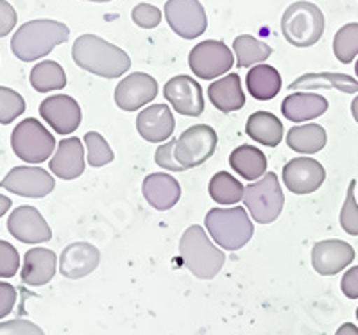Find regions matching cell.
Wrapping results in <instances>:
<instances>
[{
  "label": "cell",
  "mask_w": 358,
  "mask_h": 335,
  "mask_svg": "<svg viewBox=\"0 0 358 335\" xmlns=\"http://www.w3.org/2000/svg\"><path fill=\"white\" fill-rule=\"evenodd\" d=\"M204 226L213 242L226 251L242 250L255 235V224L248 210L238 205L231 208H212L204 217Z\"/></svg>",
  "instance_id": "277c9868"
},
{
  "label": "cell",
  "mask_w": 358,
  "mask_h": 335,
  "mask_svg": "<svg viewBox=\"0 0 358 335\" xmlns=\"http://www.w3.org/2000/svg\"><path fill=\"white\" fill-rule=\"evenodd\" d=\"M357 319H358V308H357Z\"/></svg>",
  "instance_id": "681fc988"
},
{
  "label": "cell",
  "mask_w": 358,
  "mask_h": 335,
  "mask_svg": "<svg viewBox=\"0 0 358 335\" xmlns=\"http://www.w3.org/2000/svg\"><path fill=\"white\" fill-rule=\"evenodd\" d=\"M158 95V81L145 72H133L115 88V104L122 111L142 110Z\"/></svg>",
  "instance_id": "9a60e30c"
},
{
  "label": "cell",
  "mask_w": 358,
  "mask_h": 335,
  "mask_svg": "<svg viewBox=\"0 0 358 335\" xmlns=\"http://www.w3.org/2000/svg\"><path fill=\"white\" fill-rule=\"evenodd\" d=\"M131 18L138 27L142 29H155L162 24V11L152 4H142L134 6L131 11Z\"/></svg>",
  "instance_id": "74e56055"
},
{
  "label": "cell",
  "mask_w": 358,
  "mask_h": 335,
  "mask_svg": "<svg viewBox=\"0 0 358 335\" xmlns=\"http://www.w3.org/2000/svg\"><path fill=\"white\" fill-rule=\"evenodd\" d=\"M217 142H219L217 131L212 126L196 124L185 129L176 140V159L185 171L201 167L215 155Z\"/></svg>",
  "instance_id": "ba28073f"
},
{
  "label": "cell",
  "mask_w": 358,
  "mask_h": 335,
  "mask_svg": "<svg viewBox=\"0 0 358 335\" xmlns=\"http://www.w3.org/2000/svg\"><path fill=\"white\" fill-rule=\"evenodd\" d=\"M86 2H97V4H104V2H111V0H86Z\"/></svg>",
  "instance_id": "7dc6e473"
},
{
  "label": "cell",
  "mask_w": 358,
  "mask_h": 335,
  "mask_svg": "<svg viewBox=\"0 0 358 335\" xmlns=\"http://www.w3.org/2000/svg\"><path fill=\"white\" fill-rule=\"evenodd\" d=\"M8 231L13 238L24 244H43L52 238V229L47 224L40 210L22 205L13 210L8 219Z\"/></svg>",
  "instance_id": "2e32d148"
},
{
  "label": "cell",
  "mask_w": 358,
  "mask_h": 335,
  "mask_svg": "<svg viewBox=\"0 0 358 335\" xmlns=\"http://www.w3.org/2000/svg\"><path fill=\"white\" fill-rule=\"evenodd\" d=\"M176 140H169V142L162 143L155 152V162L158 167H162L163 171L171 172H183L185 169L179 165V162L176 159Z\"/></svg>",
  "instance_id": "f35d334b"
},
{
  "label": "cell",
  "mask_w": 358,
  "mask_h": 335,
  "mask_svg": "<svg viewBox=\"0 0 358 335\" xmlns=\"http://www.w3.org/2000/svg\"><path fill=\"white\" fill-rule=\"evenodd\" d=\"M165 20L179 38L194 40L204 34L208 17L199 0H167Z\"/></svg>",
  "instance_id": "30bf717a"
},
{
  "label": "cell",
  "mask_w": 358,
  "mask_h": 335,
  "mask_svg": "<svg viewBox=\"0 0 358 335\" xmlns=\"http://www.w3.org/2000/svg\"><path fill=\"white\" fill-rule=\"evenodd\" d=\"M334 54L342 65H350L358 56V24L342 25L334 38Z\"/></svg>",
  "instance_id": "d6a6232c"
},
{
  "label": "cell",
  "mask_w": 358,
  "mask_h": 335,
  "mask_svg": "<svg viewBox=\"0 0 358 335\" xmlns=\"http://www.w3.org/2000/svg\"><path fill=\"white\" fill-rule=\"evenodd\" d=\"M13 152L25 164H43L56 149V138L36 119H24L11 133Z\"/></svg>",
  "instance_id": "52a82bcc"
},
{
  "label": "cell",
  "mask_w": 358,
  "mask_h": 335,
  "mask_svg": "<svg viewBox=\"0 0 358 335\" xmlns=\"http://www.w3.org/2000/svg\"><path fill=\"white\" fill-rule=\"evenodd\" d=\"M179 257L183 266L199 280H213L222 269L226 255L219 250L201 226L194 224L179 241Z\"/></svg>",
  "instance_id": "3957f363"
},
{
  "label": "cell",
  "mask_w": 358,
  "mask_h": 335,
  "mask_svg": "<svg viewBox=\"0 0 358 335\" xmlns=\"http://www.w3.org/2000/svg\"><path fill=\"white\" fill-rule=\"evenodd\" d=\"M235 65V54L224 41L204 40L188 54V66L194 76L204 81L222 78Z\"/></svg>",
  "instance_id": "9c48e42d"
},
{
  "label": "cell",
  "mask_w": 358,
  "mask_h": 335,
  "mask_svg": "<svg viewBox=\"0 0 358 335\" xmlns=\"http://www.w3.org/2000/svg\"><path fill=\"white\" fill-rule=\"evenodd\" d=\"M244 206L257 224H271L280 217L285 205V196L276 172H267L258 181H252L244 190Z\"/></svg>",
  "instance_id": "8992f818"
},
{
  "label": "cell",
  "mask_w": 358,
  "mask_h": 335,
  "mask_svg": "<svg viewBox=\"0 0 358 335\" xmlns=\"http://www.w3.org/2000/svg\"><path fill=\"white\" fill-rule=\"evenodd\" d=\"M85 145H86V155H88V164L90 167L101 169L104 165L111 164L115 159L113 149L110 148V143L106 138L97 133V131H88L85 135Z\"/></svg>",
  "instance_id": "836d02e7"
},
{
  "label": "cell",
  "mask_w": 358,
  "mask_h": 335,
  "mask_svg": "<svg viewBox=\"0 0 358 335\" xmlns=\"http://www.w3.org/2000/svg\"><path fill=\"white\" fill-rule=\"evenodd\" d=\"M208 99L222 113H233L245 106V95L238 74H228L219 78L208 86Z\"/></svg>",
  "instance_id": "cb8c5ba5"
},
{
  "label": "cell",
  "mask_w": 358,
  "mask_h": 335,
  "mask_svg": "<svg viewBox=\"0 0 358 335\" xmlns=\"http://www.w3.org/2000/svg\"><path fill=\"white\" fill-rule=\"evenodd\" d=\"M11 208V199L8 196H0V217H4Z\"/></svg>",
  "instance_id": "f6af8a7d"
},
{
  "label": "cell",
  "mask_w": 358,
  "mask_h": 335,
  "mask_svg": "<svg viewBox=\"0 0 358 335\" xmlns=\"http://www.w3.org/2000/svg\"><path fill=\"white\" fill-rule=\"evenodd\" d=\"M176 129V119L167 104H151L136 117V131L145 142L165 143Z\"/></svg>",
  "instance_id": "ac0fdd59"
},
{
  "label": "cell",
  "mask_w": 358,
  "mask_h": 335,
  "mask_svg": "<svg viewBox=\"0 0 358 335\" xmlns=\"http://www.w3.org/2000/svg\"><path fill=\"white\" fill-rule=\"evenodd\" d=\"M351 115H353L355 122L358 124V95L353 99V103H351Z\"/></svg>",
  "instance_id": "bcb514c9"
},
{
  "label": "cell",
  "mask_w": 358,
  "mask_h": 335,
  "mask_svg": "<svg viewBox=\"0 0 358 335\" xmlns=\"http://www.w3.org/2000/svg\"><path fill=\"white\" fill-rule=\"evenodd\" d=\"M56 187V181L41 167H15L6 174V178L0 181V188H6L8 192L17 194L22 197H33L41 199L49 196Z\"/></svg>",
  "instance_id": "8fae6325"
},
{
  "label": "cell",
  "mask_w": 358,
  "mask_h": 335,
  "mask_svg": "<svg viewBox=\"0 0 358 335\" xmlns=\"http://www.w3.org/2000/svg\"><path fill=\"white\" fill-rule=\"evenodd\" d=\"M335 335H358V327L353 323H344L338 327V330L335 332Z\"/></svg>",
  "instance_id": "ee69618b"
},
{
  "label": "cell",
  "mask_w": 358,
  "mask_h": 335,
  "mask_svg": "<svg viewBox=\"0 0 358 335\" xmlns=\"http://www.w3.org/2000/svg\"><path fill=\"white\" fill-rule=\"evenodd\" d=\"M285 140L287 145L294 152L310 156L324 149L328 135L321 124H301V126H294L292 129H289Z\"/></svg>",
  "instance_id": "f1b7e54d"
},
{
  "label": "cell",
  "mask_w": 358,
  "mask_h": 335,
  "mask_svg": "<svg viewBox=\"0 0 358 335\" xmlns=\"http://www.w3.org/2000/svg\"><path fill=\"white\" fill-rule=\"evenodd\" d=\"M281 180L290 192L296 196H308L317 192L326 181V171L317 159L299 156L287 162Z\"/></svg>",
  "instance_id": "7c38bea8"
},
{
  "label": "cell",
  "mask_w": 358,
  "mask_h": 335,
  "mask_svg": "<svg viewBox=\"0 0 358 335\" xmlns=\"http://www.w3.org/2000/svg\"><path fill=\"white\" fill-rule=\"evenodd\" d=\"M142 194L152 208L167 212L181 199V185L167 172H152L143 180Z\"/></svg>",
  "instance_id": "44dd1931"
},
{
  "label": "cell",
  "mask_w": 358,
  "mask_h": 335,
  "mask_svg": "<svg viewBox=\"0 0 358 335\" xmlns=\"http://www.w3.org/2000/svg\"><path fill=\"white\" fill-rule=\"evenodd\" d=\"M328 108H330V103L322 95L310 94V92H294L283 99L281 113L290 122L301 124L319 119L328 111Z\"/></svg>",
  "instance_id": "7402d4cb"
},
{
  "label": "cell",
  "mask_w": 358,
  "mask_h": 335,
  "mask_svg": "<svg viewBox=\"0 0 358 335\" xmlns=\"http://www.w3.org/2000/svg\"><path fill=\"white\" fill-rule=\"evenodd\" d=\"M50 172L59 180L72 181L85 172V148L76 136L63 138L57 143V149L50 158Z\"/></svg>",
  "instance_id": "ffe728a7"
},
{
  "label": "cell",
  "mask_w": 358,
  "mask_h": 335,
  "mask_svg": "<svg viewBox=\"0 0 358 335\" xmlns=\"http://www.w3.org/2000/svg\"><path fill=\"white\" fill-rule=\"evenodd\" d=\"M355 260V250L351 244L338 238L319 241L312 248V267L321 276H334Z\"/></svg>",
  "instance_id": "e0dca14e"
},
{
  "label": "cell",
  "mask_w": 358,
  "mask_h": 335,
  "mask_svg": "<svg viewBox=\"0 0 358 335\" xmlns=\"http://www.w3.org/2000/svg\"><path fill=\"white\" fill-rule=\"evenodd\" d=\"M244 185L226 171L213 174L208 185V194L219 205H238V201L244 199Z\"/></svg>",
  "instance_id": "1f68e13d"
},
{
  "label": "cell",
  "mask_w": 358,
  "mask_h": 335,
  "mask_svg": "<svg viewBox=\"0 0 358 335\" xmlns=\"http://www.w3.org/2000/svg\"><path fill=\"white\" fill-rule=\"evenodd\" d=\"M342 294L350 299H358V266L351 267L344 273L341 280Z\"/></svg>",
  "instance_id": "7bdbcfd3"
},
{
  "label": "cell",
  "mask_w": 358,
  "mask_h": 335,
  "mask_svg": "<svg viewBox=\"0 0 358 335\" xmlns=\"http://www.w3.org/2000/svg\"><path fill=\"white\" fill-rule=\"evenodd\" d=\"M249 138L262 143L265 148H278L283 140V122L271 111H255L245 124Z\"/></svg>",
  "instance_id": "4316f807"
},
{
  "label": "cell",
  "mask_w": 358,
  "mask_h": 335,
  "mask_svg": "<svg viewBox=\"0 0 358 335\" xmlns=\"http://www.w3.org/2000/svg\"><path fill=\"white\" fill-rule=\"evenodd\" d=\"M357 181L351 180L350 187H348L346 201L341 208V215H338V222H341L342 229L348 233V235H353L358 237V203H357Z\"/></svg>",
  "instance_id": "d590c367"
},
{
  "label": "cell",
  "mask_w": 358,
  "mask_h": 335,
  "mask_svg": "<svg viewBox=\"0 0 358 335\" xmlns=\"http://www.w3.org/2000/svg\"><path fill=\"white\" fill-rule=\"evenodd\" d=\"M29 81L34 90L40 94H49V92L63 90L66 86V74L65 69L57 62H41L36 63L31 70Z\"/></svg>",
  "instance_id": "4dcf8cb0"
},
{
  "label": "cell",
  "mask_w": 358,
  "mask_h": 335,
  "mask_svg": "<svg viewBox=\"0 0 358 335\" xmlns=\"http://www.w3.org/2000/svg\"><path fill=\"white\" fill-rule=\"evenodd\" d=\"M317 88H331L342 94H357L358 81L348 74H335V72H313V74L299 76L296 81L289 85L290 92L317 90Z\"/></svg>",
  "instance_id": "484cf974"
},
{
  "label": "cell",
  "mask_w": 358,
  "mask_h": 335,
  "mask_svg": "<svg viewBox=\"0 0 358 335\" xmlns=\"http://www.w3.org/2000/svg\"><path fill=\"white\" fill-rule=\"evenodd\" d=\"M229 167L242 178V180L258 181L267 174V156L258 148L252 145H238L229 155Z\"/></svg>",
  "instance_id": "d4e9b609"
},
{
  "label": "cell",
  "mask_w": 358,
  "mask_h": 335,
  "mask_svg": "<svg viewBox=\"0 0 358 335\" xmlns=\"http://www.w3.org/2000/svg\"><path fill=\"white\" fill-rule=\"evenodd\" d=\"M17 305V289L8 282H0V319L11 314Z\"/></svg>",
  "instance_id": "b9f144b4"
},
{
  "label": "cell",
  "mask_w": 358,
  "mask_h": 335,
  "mask_svg": "<svg viewBox=\"0 0 358 335\" xmlns=\"http://www.w3.org/2000/svg\"><path fill=\"white\" fill-rule=\"evenodd\" d=\"M245 85L252 99L257 101H271L276 97L281 90V76L274 66L267 63H260L251 66L245 76Z\"/></svg>",
  "instance_id": "83f0119b"
},
{
  "label": "cell",
  "mask_w": 358,
  "mask_h": 335,
  "mask_svg": "<svg viewBox=\"0 0 358 335\" xmlns=\"http://www.w3.org/2000/svg\"><path fill=\"white\" fill-rule=\"evenodd\" d=\"M57 267V257L47 248H33L24 255L22 282L29 287L47 285L54 278Z\"/></svg>",
  "instance_id": "603a6c76"
},
{
  "label": "cell",
  "mask_w": 358,
  "mask_h": 335,
  "mask_svg": "<svg viewBox=\"0 0 358 335\" xmlns=\"http://www.w3.org/2000/svg\"><path fill=\"white\" fill-rule=\"evenodd\" d=\"M17 11L8 0H0V38L8 36L17 25Z\"/></svg>",
  "instance_id": "60d3db41"
},
{
  "label": "cell",
  "mask_w": 358,
  "mask_h": 335,
  "mask_svg": "<svg viewBox=\"0 0 358 335\" xmlns=\"http://www.w3.org/2000/svg\"><path fill=\"white\" fill-rule=\"evenodd\" d=\"M163 97L172 110L185 117H201L204 111V95L199 83L190 76H174L163 86Z\"/></svg>",
  "instance_id": "4fadbf2b"
},
{
  "label": "cell",
  "mask_w": 358,
  "mask_h": 335,
  "mask_svg": "<svg viewBox=\"0 0 358 335\" xmlns=\"http://www.w3.org/2000/svg\"><path fill=\"white\" fill-rule=\"evenodd\" d=\"M25 111V99L8 86H0V124L15 122Z\"/></svg>",
  "instance_id": "e575fe53"
},
{
  "label": "cell",
  "mask_w": 358,
  "mask_h": 335,
  "mask_svg": "<svg viewBox=\"0 0 358 335\" xmlns=\"http://www.w3.org/2000/svg\"><path fill=\"white\" fill-rule=\"evenodd\" d=\"M101 264V251L90 242H73L63 250L59 271L65 278L81 280L94 273Z\"/></svg>",
  "instance_id": "d6986e66"
},
{
  "label": "cell",
  "mask_w": 358,
  "mask_h": 335,
  "mask_svg": "<svg viewBox=\"0 0 358 335\" xmlns=\"http://www.w3.org/2000/svg\"><path fill=\"white\" fill-rule=\"evenodd\" d=\"M233 54L236 56L238 69H249L267 62L273 56V47L267 45L265 41L257 40L251 34H241L233 41Z\"/></svg>",
  "instance_id": "f546056e"
},
{
  "label": "cell",
  "mask_w": 358,
  "mask_h": 335,
  "mask_svg": "<svg viewBox=\"0 0 358 335\" xmlns=\"http://www.w3.org/2000/svg\"><path fill=\"white\" fill-rule=\"evenodd\" d=\"M355 74H357V78H358V59H357V63H355Z\"/></svg>",
  "instance_id": "c3c4849f"
},
{
  "label": "cell",
  "mask_w": 358,
  "mask_h": 335,
  "mask_svg": "<svg viewBox=\"0 0 358 335\" xmlns=\"http://www.w3.org/2000/svg\"><path fill=\"white\" fill-rule=\"evenodd\" d=\"M0 335H45V332L27 319H11L0 323Z\"/></svg>",
  "instance_id": "ab89813d"
},
{
  "label": "cell",
  "mask_w": 358,
  "mask_h": 335,
  "mask_svg": "<svg viewBox=\"0 0 358 335\" xmlns=\"http://www.w3.org/2000/svg\"><path fill=\"white\" fill-rule=\"evenodd\" d=\"M326 20L319 6L299 0L285 9L281 17V34L290 45L308 49L324 34Z\"/></svg>",
  "instance_id": "5b68a950"
},
{
  "label": "cell",
  "mask_w": 358,
  "mask_h": 335,
  "mask_svg": "<svg viewBox=\"0 0 358 335\" xmlns=\"http://www.w3.org/2000/svg\"><path fill=\"white\" fill-rule=\"evenodd\" d=\"M40 115L57 135H72L81 126V106L73 97L65 94L50 95L40 104Z\"/></svg>",
  "instance_id": "5bb4252c"
},
{
  "label": "cell",
  "mask_w": 358,
  "mask_h": 335,
  "mask_svg": "<svg viewBox=\"0 0 358 335\" xmlns=\"http://www.w3.org/2000/svg\"><path fill=\"white\" fill-rule=\"evenodd\" d=\"M72 59L79 69L104 79L122 78L131 69L129 54L97 34H81L73 41Z\"/></svg>",
  "instance_id": "6da1fadb"
},
{
  "label": "cell",
  "mask_w": 358,
  "mask_h": 335,
  "mask_svg": "<svg viewBox=\"0 0 358 335\" xmlns=\"http://www.w3.org/2000/svg\"><path fill=\"white\" fill-rule=\"evenodd\" d=\"M70 29L65 24L49 18L31 20L18 27L11 38L13 54L24 63L36 62L69 40Z\"/></svg>",
  "instance_id": "7a4b0ae2"
},
{
  "label": "cell",
  "mask_w": 358,
  "mask_h": 335,
  "mask_svg": "<svg viewBox=\"0 0 358 335\" xmlns=\"http://www.w3.org/2000/svg\"><path fill=\"white\" fill-rule=\"evenodd\" d=\"M20 269V255L17 248L6 241H0V278H13Z\"/></svg>",
  "instance_id": "8d00e7d4"
}]
</instances>
